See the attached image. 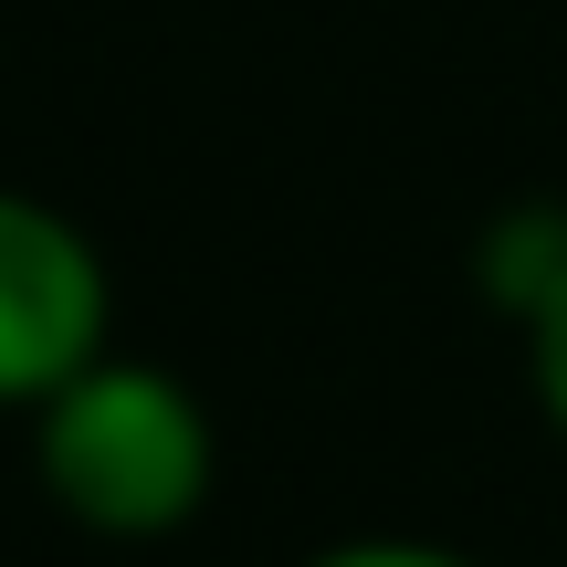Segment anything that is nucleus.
Returning a JSON list of instances; mask_svg holds the SVG:
<instances>
[{
	"mask_svg": "<svg viewBox=\"0 0 567 567\" xmlns=\"http://www.w3.org/2000/svg\"><path fill=\"white\" fill-rule=\"evenodd\" d=\"M105 358V264L63 210L0 189V410H42Z\"/></svg>",
	"mask_w": 567,
	"mask_h": 567,
	"instance_id": "obj_2",
	"label": "nucleus"
},
{
	"mask_svg": "<svg viewBox=\"0 0 567 567\" xmlns=\"http://www.w3.org/2000/svg\"><path fill=\"white\" fill-rule=\"evenodd\" d=\"M305 567H473V557L410 547V536H358V547H326V557H305Z\"/></svg>",
	"mask_w": 567,
	"mask_h": 567,
	"instance_id": "obj_4",
	"label": "nucleus"
},
{
	"mask_svg": "<svg viewBox=\"0 0 567 567\" xmlns=\"http://www.w3.org/2000/svg\"><path fill=\"white\" fill-rule=\"evenodd\" d=\"M526 337H536V400H547V421L567 431V274L526 305Z\"/></svg>",
	"mask_w": 567,
	"mask_h": 567,
	"instance_id": "obj_3",
	"label": "nucleus"
},
{
	"mask_svg": "<svg viewBox=\"0 0 567 567\" xmlns=\"http://www.w3.org/2000/svg\"><path fill=\"white\" fill-rule=\"evenodd\" d=\"M42 484L84 536H179L210 505V421L168 368L95 358L42 400Z\"/></svg>",
	"mask_w": 567,
	"mask_h": 567,
	"instance_id": "obj_1",
	"label": "nucleus"
}]
</instances>
